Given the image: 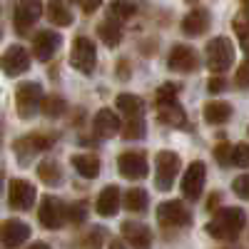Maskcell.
<instances>
[{
	"label": "cell",
	"mask_w": 249,
	"mask_h": 249,
	"mask_svg": "<svg viewBox=\"0 0 249 249\" xmlns=\"http://www.w3.org/2000/svg\"><path fill=\"white\" fill-rule=\"evenodd\" d=\"M244 227V212L239 207H224L217 210L214 219L207 224V234L214 239H234Z\"/></svg>",
	"instance_id": "6da1fadb"
},
{
	"label": "cell",
	"mask_w": 249,
	"mask_h": 249,
	"mask_svg": "<svg viewBox=\"0 0 249 249\" xmlns=\"http://www.w3.org/2000/svg\"><path fill=\"white\" fill-rule=\"evenodd\" d=\"M179 164L182 162H179L177 152H170V150L157 152V157H155V184H157V190H162V192L172 190L175 177L179 175Z\"/></svg>",
	"instance_id": "7a4b0ae2"
},
{
	"label": "cell",
	"mask_w": 249,
	"mask_h": 249,
	"mask_svg": "<svg viewBox=\"0 0 249 249\" xmlns=\"http://www.w3.org/2000/svg\"><path fill=\"white\" fill-rule=\"evenodd\" d=\"M234 62V48L227 37H214L207 43V68L214 75H222L224 70H230Z\"/></svg>",
	"instance_id": "3957f363"
},
{
	"label": "cell",
	"mask_w": 249,
	"mask_h": 249,
	"mask_svg": "<svg viewBox=\"0 0 249 249\" xmlns=\"http://www.w3.org/2000/svg\"><path fill=\"white\" fill-rule=\"evenodd\" d=\"M40 100H43V88L37 82H20L15 88V107L23 120H30L40 110Z\"/></svg>",
	"instance_id": "277c9868"
},
{
	"label": "cell",
	"mask_w": 249,
	"mask_h": 249,
	"mask_svg": "<svg viewBox=\"0 0 249 249\" xmlns=\"http://www.w3.org/2000/svg\"><path fill=\"white\" fill-rule=\"evenodd\" d=\"M70 62L72 68L80 70L82 75H92L95 70V62H97V53H95V43L90 37L80 35L75 43H72V53H70Z\"/></svg>",
	"instance_id": "5b68a950"
},
{
	"label": "cell",
	"mask_w": 249,
	"mask_h": 249,
	"mask_svg": "<svg viewBox=\"0 0 249 249\" xmlns=\"http://www.w3.org/2000/svg\"><path fill=\"white\" fill-rule=\"evenodd\" d=\"M40 15H43L40 0H13V20L18 33H28V28L37 23Z\"/></svg>",
	"instance_id": "8992f818"
},
{
	"label": "cell",
	"mask_w": 249,
	"mask_h": 249,
	"mask_svg": "<svg viewBox=\"0 0 249 249\" xmlns=\"http://www.w3.org/2000/svg\"><path fill=\"white\" fill-rule=\"evenodd\" d=\"M157 219L164 227H187L192 224V212L184 207V202L172 199V202H162L157 207Z\"/></svg>",
	"instance_id": "52a82bcc"
},
{
	"label": "cell",
	"mask_w": 249,
	"mask_h": 249,
	"mask_svg": "<svg viewBox=\"0 0 249 249\" xmlns=\"http://www.w3.org/2000/svg\"><path fill=\"white\" fill-rule=\"evenodd\" d=\"M204 182H207V164L202 160H197V162H192L190 167H187V172L182 177V195L187 199H192V202L199 199Z\"/></svg>",
	"instance_id": "ba28073f"
},
{
	"label": "cell",
	"mask_w": 249,
	"mask_h": 249,
	"mask_svg": "<svg viewBox=\"0 0 249 249\" xmlns=\"http://www.w3.org/2000/svg\"><path fill=\"white\" fill-rule=\"evenodd\" d=\"M117 167H120V175L124 179H144L150 175L147 157L142 152H122L117 157Z\"/></svg>",
	"instance_id": "9c48e42d"
},
{
	"label": "cell",
	"mask_w": 249,
	"mask_h": 249,
	"mask_svg": "<svg viewBox=\"0 0 249 249\" xmlns=\"http://www.w3.org/2000/svg\"><path fill=\"white\" fill-rule=\"evenodd\" d=\"M0 68H3V72L8 77H18L28 72L30 68V53L23 48V45H13L3 53V57H0Z\"/></svg>",
	"instance_id": "30bf717a"
},
{
	"label": "cell",
	"mask_w": 249,
	"mask_h": 249,
	"mask_svg": "<svg viewBox=\"0 0 249 249\" xmlns=\"http://www.w3.org/2000/svg\"><path fill=\"white\" fill-rule=\"evenodd\" d=\"M40 224L48 227V230H60L62 224H65V204H62L57 197L48 195L43 197V202H40Z\"/></svg>",
	"instance_id": "8fae6325"
},
{
	"label": "cell",
	"mask_w": 249,
	"mask_h": 249,
	"mask_svg": "<svg viewBox=\"0 0 249 249\" xmlns=\"http://www.w3.org/2000/svg\"><path fill=\"white\" fill-rule=\"evenodd\" d=\"M48 147H53V137H48V135H28V137H20L13 144L20 162H30L37 152H43Z\"/></svg>",
	"instance_id": "7c38bea8"
},
{
	"label": "cell",
	"mask_w": 249,
	"mask_h": 249,
	"mask_svg": "<svg viewBox=\"0 0 249 249\" xmlns=\"http://www.w3.org/2000/svg\"><path fill=\"white\" fill-rule=\"evenodd\" d=\"M8 202L13 210H33L35 202V187L28 179H13L8 187Z\"/></svg>",
	"instance_id": "4fadbf2b"
},
{
	"label": "cell",
	"mask_w": 249,
	"mask_h": 249,
	"mask_svg": "<svg viewBox=\"0 0 249 249\" xmlns=\"http://www.w3.org/2000/svg\"><path fill=\"white\" fill-rule=\"evenodd\" d=\"M30 239V227L20 219H5L0 224V242L8 249H15Z\"/></svg>",
	"instance_id": "5bb4252c"
},
{
	"label": "cell",
	"mask_w": 249,
	"mask_h": 249,
	"mask_svg": "<svg viewBox=\"0 0 249 249\" xmlns=\"http://www.w3.org/2000/svg\"><path fill=\"white\" fill-rule=\"evenodd\" d=\"M60 45H62V35H60V33L43 30V33H37L35 40H33V55H35V60H40V62H48V60L57 53Z\"/></svg>",
	"instance_id": "9a60e30c"
},
{
	"label": "cell",
	"mask_w": 249,
	"mask_h": 249,
	"mask_svg": "<svg viewBox=\"0 0 249 249\" xmlns=\"http://www.w3.org/2000/svg\"><path fill=\"white\" fill-rule=\"evenodd\" d=\"M167 65L175 70V72H195L199 68V57L192 48L187 45H175L170 50V57H167Z\"/></svg>",
	"instance_id": "2e32d148"
},
{
	"label": "cell",
	"mask_w": 249,
	"mask_h": 249,
	"mask_svg": "<svg viewBox=\"0 0 249 249\" xmlns=\"http://www.w3.org/2000/svg\"><path fill=\"white\" fill-rule=\"evenodd\" d=\"M122 237L132 249H150L152 247V232L140 222H122Z\"/></svg>",
	"instance_id": "e0dca14e"
},
{
	"label": "cell",
	"mask_w": 249,
	"mask_h": 249,
	"mask_svg": "<svg viewBox=\"0 0 249 249\" xmlns=\"http://www.w3.org/2000/svg\"><path fill=\"white\" fill-rule=\"evenodd\" d=\"M207 28H210V10L207 8H192L182 20V33L190 35V37L204 35Z\"/></svg>",
	"instance_id": "ac0fdd59"
},
{
	"label": "cell",
	"mask_w": 249,
	"mask_h": 249,
	"mask_svg": "<svg viewBox=\"0 0 249 249\" xmlns=\"http://www.w3.org/2000/svg\"><path fill=\"white\" fill-rule=\"evenodd\" d=\"M122 130V122H120V117L112 112V110H100L97 115H95V120H92V132L97 135V137H102V140H107V137H115L117 132Z\"/></svg>",
	"instance_id": "d6986e66"
},
{
	"label": "cell",
	"mask_w": 249,
	"mask_h": 249,
	"mask_svg": "<svg viewBox=\"0 0 249 249\" xmlns=\"http://www.w3.org/2000/svg\"><path fill=\"white\" fill-rule=\"evenodd\" d=\"M95 210H97L100 217H115L117 214V210H120V190H117L115 184L112 187H105V190L100 192Z\"/></svg>",
	"instance_id": "ffe728a7"
},
{
	"label": "cell",
	"mask_w": 249,
	"mask_h": 249,
	"mask_svg": "<svg viewBox=\"0 0 249 249\" xmlns=\"http://www.w3.org/2000/svg\"><path fill=\"white\" fill-rule=\"evenodd\" d=\"M157 117L164 124H172V127L184 124V112L175 100H157Z\"/></svg>",
	"instance_id": "44dd1931"
},
{
	"label": "cell",
	"mask_w": 249,
	"mask_h": 249,
	"mask_svg": "<svg viewBox=\"0 0 249 249\" xmlns=\"http://www.w3.org/2000/svg\"><path fill=\"white\" fill-rule=\"evenodd\" d=\"M72 167L77 170V175H82L85 179H95L100 175V160H97V155H90V152L75 155L72 157Z\"/></svg>",
	"instance_id": "7402d4cb"
},
{
	"label": "cell",
	"mask_w": 249,
	"mask_h": 249,
	"mask_svg": "<svg viewBox=\"0 0 249 249\" xmlns=\"http://www.w3.org/2000/svg\"><path fill=\"white\" fill-rule=\"evenodd\" d=\"M115 105L120 107V112H124L130 120H137V117H142V112H144V102H142L137 95H130V92L117 95Z\"/></svg>",
	"instance_id": "603a6c76"
},
{
	"label": "cell",
	"mask_w": 249,
	"mask_h": 249,
	"mask_svg": "<svg viewBox=\"0 0 249 249\" xmlns=\"http://www.w3.org/2000/svg\"><path fill=\"white\" fill-rule=\"evenodd\" d=\"M232 117V105L227 102H207L204 105V120L210 124H224Z\"/></svg>",
	"instance_id": "cb8c5ba5"
},
{
	"label": "cell",
	"mask_w": 249,
	"mask_h": 249,
	"mask_svg": "<svg viewBox=\"0 0 249 249\" xmlns=\"http://www.w3.org/2000/svg\"><path fill=\"white\" fill-rule=\"evenodd\" d=\"M97 35L102 37V43H105L107 48H115L122 40V28L115 23V20H105V23L97 25Z\"/></svg>",
	"instance_id": "d4e9b609"
},
{
	"label": "cell",
	"mask_w": 249,
	"mask_h": 249,
	"mask_svg": "<svg viewBox=\"0 0 249 249\" xmlns=\"http://www.w3.org/2000/svg\"><path fill=\"white\" fill-rule=\"evenodd\" d=\"M137 0H112L110 5V20H130L137 13Z\"/></svg>",
	"instance_id": "484cf974"
},
{
	"label": "cell",
	"mask_w": 249,
	"mask_h": 249,
	"mask_svg": "<svg viewBox=\"0 0 249 249\" xmlns=\"http://www.w3.org/2000/svg\"><path fill=\"white\" fill-rule=\"evenodd\" d=\"M45 15H48V20H50L53 25H60V28H65V25L72 23V13L62 5V3H57V0H53V3L48 5Z\"/></svg>",
	"instance_id": "4316f807"
},
{
	"label": "cell",
	"mask_w": 249,
	"mask_h": 249,
	"mask_svg": "<svg viewBox=\"0 0 249 249\" xmlns=\"http://www.w3.org/2000/svg\"><path fill=\"white\" fill-rule=\"evenodd\" d=\"M150 204V195L140 190V187H132V190L124 195V207H127L130 212H144Z\"/></svg>",
	"instance_id": "83f0119b"
},
{
	"label": "cell",
	"mask_w": 249,
	"mask_h": 249,
	"mask_svg": "<svg viewBox=\"0 0 249 249\" xmlns=\"http://www.w3.org/2000/svg\"><path fill=\"white\" fill-rule=\"evenodd\" d=\"M37 177L43 179L45 184H60L62 182V170L57 167V162H50V160H45V162H40V167H37Z\"/></svg>",
	"instance_id": "f1b7e54d"
},
{
	"label": "cell",
	"mask_w": 249,
	"mask_h": 249,
	"mask_svg": "<svg viewBox=\"0 0 249 249\" xmlns=\"http://www.w3.org/2000/svg\"><path fill=\"white\" fill-rule=\"evenodd\" d=\"M65 107H68V102L62 97H57V95H50L45 100H40V110H43V115H48V117H60L62 112H65Z\"/></svg>",
	"instance_id": "f546056e"
},
{
	"label": "cell",
	"mask_w": 249,
	"mask_h": 249,
	"mask_svg": "<svg viewBox=\"0 0 249 249\" xmlns=\"http://www.w3.org/2000/svg\"><path fill=\"white\" fill-rule=\"evenodd\" d=\"M120 132H122L124 140H140V137H144V120H142V117L130 120V122H127V127L120 130Z\"/></svg>",
	"instance_id": "4dcf8cb0"
},
{
	"label": "cell",
	"mask_w": 249,
	"mask_h": 249,
	"mask_svg": "<svg viewBox=\"0 0 249 249\" xmlns=\"http://www.w3.org/2000/svg\"><path fill=\"white\" fill-rule=\"evenodd\" d=\"M230 164H237V167H247V164H249V147H247L244 142H239V144H234V147H232Z\"/></svg>",
	"instance_id": "1f68e13d"
},
{
	"label": "cell",
	"mask_w": 249,
	"mask_h": 249,
	"mask_svg": "<svg viewBox=\"0 0 249 249\" xmlns=\"http://www.w3.org/2000/svg\"><path fill=\"white\" fill-rule=\"evenodd\" d=\"M65 219H70L72 224H80L88 219V207L85 204H70L65 210Z\"/></svg>",
	"instance_id": "d6a6232c"
},
{
	"label": "cell",
	"mask_w": 249,
	"mask_h": 249,
	"mask_svg": "<svg viewBox=\"0 0 249 249\" xmlns=\"http://www.w3.org/2000/svg\"><path fill=\"white\" fill-rule=\"evenodd\" d=\"M207 90H210L212 95H217V92H224V90H227V80H224L222 75H214V77H210V82H207Z\"/></svg>",
	"instance_id": "836d02e7"
},
{
	"label": "cell",
	"mask_w": 249,
	"mask_h": 249,
	"mask_svg": "<svg viewBox=\"0 0 249 249\" xmlns=\"http://www.w3.org/2000/svg\"><path fill=\"white\" fill-rule=\"evenodd\" d=\"M234 30H237V35H239L242 48H247V18H244V13L234 20Z\"/></svg>",
	"instance_id": "e575fe53"
},
{
	"label": "cell",
	"mask_w": 249,
	"mask_h": 249,
	"mask_svg": "<svg viewBox=\"0 0 249 249\" xmlns=\"http://www.w3.org/2000/svg\"><path fill=\"white\" fill-rule=\"evenodd\" d=\"M72 3H75L77 8H82V13H85V15H92V13L102 5V0H72Z\"/></svg>",
	"instance_id": "d590c367"
},
{
	"label": "cell",
	"mask_w": 249,
	"mask_h": 249,
	"mask_svg": "<svg viewBox=\"0 0 249 249\" xmlns=\"http://www.w3.org/2000/svg\"><path fill=\"white\" fill-rule=\"evenodd\" d=\"M247 184H249V179H247V175H239L237 179H234V195L239 197V199H247Z\"/></svg>",
	"instance_id": "8d00e7d4"
},
{
	"label": "cell",
	"mask_w": 249,
	"mask_h": 249,
	"mask_svg": "<svg viewBox=\"0 0 249 249\" xmlns=\"http://www.w3.org/2000/svg\"><path fill=\"white\" fill-rule=\"evenodd\" d=\"M219 164H230V155H232V144H219V147L214 150Z\"/></svg>",
	"instance_id": "74e56055"
},
{
	"label": "cell",
	"mask_w": 249,
	"mask_h": 249,
	"mask_svg": "<svg viewBox=\"0 0 249 249\" xmlns=\"http://www.w3.org/2000/svg\"><path fill=\"white\" fill-rule=\"evenodd\" d=\"M247 68H249L247 62H242V65H239V72H237V85H239L242 90L247 88Z\"/></svg>",
	"instance_id": "f35d334b"
},
{
	"label": "cell",
	"mask_w": 249,
	"mask_h": 249,
	"mask_svg": "<svg viewBox=\"0 0 249 249\" xmlns=\"http://www.w3.org/2000/svg\"><path fill=\"white\" fill-rule=\"evenodd\" d=\"M124 68H127V62H124V60H120V77H127V70H124Z\"/></svg>",
	"instance_id": "ab89813d"
},
{
	"label": "cell",
	"mask_w": 249,
	"mask_h": 249,
	"mask_svg": "<svg viewBox=\"0 0 249 249\" xmlns=\"http://www.w3.org/2000/svg\"><path fill=\"white\" fill-rule=\"evenodd\" d=\"M110 249H127V247H124L120 239H112V242H110Z\"/></svg>",
	"instance_id": "60d3db41"
},
{
	"label": "cell",
	"mask_w": 249,
	"mask_h": 249,
	"mask_svg": "<svg viewBox=\"0 0 249 249\" xmlns=\"http://www.w3.org/2000/svg\"><path fill=\"white\" fill-rule=\"evenodd\" d=\"M28 249H50V247H48L45 242H35V244H33V247H28Z\"/></svg>",
	"instance_id": "b9f144b4"
},
{
	"label": "cell",
	"mask_w": 249,
	"mask_h": 249,
	"mask_svg": "<svg viewBox=\"0 0 249 249\" xmlns=\"http://www.w3.org/2000/svg\"><path fill=\"white\" fill-rule=\"evenodd\" d=\"M0 184H3V170H0Z\"/></svg>",
	"instance_id": "7bdbcfd3"
},
{
	"label": "cell",
	"mask_w": 249,
	"mask_h": 249,
	"mask_svg": "<svg viewBox=\"0 0 249 249\" xmlns=\"http://www.w3.org/2000/svg\"><path fill=\"white\" fill-rule=\"evenodd\" d=\"M0 37H3V30H0Z\"/></svg>",
	"instance_id": "ee69618b"
}]
</instances>
